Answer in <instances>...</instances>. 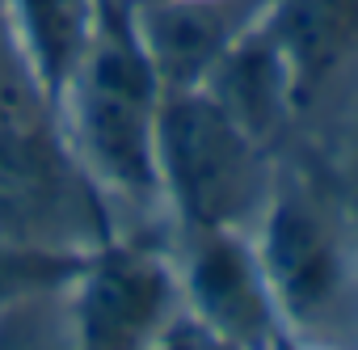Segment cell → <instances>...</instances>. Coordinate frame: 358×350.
<instances>
[{
    "label": "cell",
    "instance_id": "8",
    "mask_svg": "<svg viewBox=\"0 0 358 350\" xmlns=\"http://www.w3.org/2000/svg\"><path fill=\"white\" fill-rule=\"evenodd\" d=\"M266 30L291 72L295 102L308 114L358 55V0H274Z\"/></svg>",
    "mask_w": 358,
    "mask_h": 350
},
{
    "label": "cell",
    "instance_id": "1",
    "mask_svg": "<svg viewBox=\"0 0 358 350\" xmlns=\"http://www.w3.org/2000/svg\"><path fill=\"white\" fill-rule=\"evenodd\" d=\"M164 80L135 30L131 0H101L97 34L64 89L59 131L106 203L160 211L156 127Z\"/></svg>",
    "mask_w": 358,
    "mask_h": 350
},
{
    "label": "cell",
    "instance_id": "2",
    "mask_svg": "<svg viewBox=\"0 0 358 350\" xmlns=\"http://www.w3.org/2000/svg\"><path fill=\"white\" fill-rule=\"evenodd\" d=\"M253 245L291 333L345 342L358 329V207L316 160L274 164Z\"/></svg>",
    "mask_w": 358,
    "mask_h": 350
},
{
    "label": "cell",
    "instance_id": "5",
    "mask_svg": "<svg viewBox=\"0 0 358 350\" xmlns=\"http://www.w3.org/2000/svg\"><path fill=\"white\" fill-rule=\"evenodd\" d=\"M68 300L76 350H152L186 312L177 253L118 228L85 253Z\"/></svg>",
    "mask_w": 358,
    "mask_h": 350
},
{
    "label": "cell",
    "instance_id": "11",
    "mask_svg": "<svg viewBox=\"0 0 358 350\" xmlns=\"http://www.w3.org/2000/svg\"><path fill=\"white\" fill-rule=\"evenodd\" d=\"M152 350H224V346H220V342H215V337L190 316V312H182V316H177V325H173Z\"/></svg>",
    "mask_w": 358,
    "mask_h": 350
},
{
    "label": "cell",
    "instance_id": "4",
    "mask_svg": "<svg viewBox=\"0 0 358 350\" xmlns=\"http://www.w3.org/2000/svg\"><path fill=\"white\" fill-rule=\"evenodd\" d=\"M156 178L160 211L173 216L177 232H253L274 186V152L257 144L203 85L164 89L156 127Z\"/></svg>",
    "mask_w": 358,
    "mask_h": 350
},
{
    "label": "cell",
    "instance_id": "6",
    "mask_svg": "<svg viewBox=\"0 0 358 350\" xmlns=\"http://www.w3.org/2000/svg\"><path fill=\"white\" fill-rule=\"evenodd\" d=\"M177 279H182L186 312L224 350H274L278 333L287 329L257 245L241 228L182 232Z\"/></svg>",
    "mask_w": 358,
    "mask_h": 350
},
{
    "label": "cell",
    "instance_id": "9",
    "mask_svg": "<svg viewBox=\"0 0 358 350\" xmlns=\"http://www.w3.org/2000/svg\"><path fill=\"white\" fill-rule=\"evenodd\" d=\"M0 5L34 80L43 85L47 102L59 106L97 34L101 0H0Z\"/></svg>",
    "mask_w": 358,
    "mask_h": 350
},
{
    "label": "cell",
    "instance_id": "12",
    "mask_svg": "<svg viewBox=\"0 0 358 350\" xmlns=\"http://www.w3.org/2000/svg\"><path fill=\"white\" fill-rule=\"evenodd\" d=\"M274 350H354V346H341V342H316V337H299V333L282 329L278 342H274Z\"/></svg>",
    "mask_w": 358,
    "mask_h": 350
},
{
    "label": "cell",
    "instance_id": "7",
    "mask_svg": "<svg viewBox=\"0 0 358 350\" xmlns=\"http://www.w3.org/2000/svg\"><path fill=\"white\" fill-rule=\"evenodd\" d=\"M274 0H131L135 30L164 89H199Z\"/></svg>",
    "mask_w": 358,
    "mask_h": 350
},
{
    "label": "cell",
    "instance_id": "10",
    "mask_svg": "<svg viewBox=\"0 0 358 350\" xmlns=\"http://www.w3.org/2000/svg\"><path fill=\"white\" fill-rule=\"evenodd\" d=\"M89 249H59V245H34L0 232V316L9 308L68 291L80 274Z\"/></svg>",
    "mask_w": 358,
    "mask_h": 350
},
{
    "label": "cell",
    "instance_id": "3",
    "mask_svg": "<svg viewBox=\"0 0 358 350\" xmlns=\"http://www.w3.org/2000/svg\"><path fill=\"white\" fill-rule=\"evenodd\" d=\"M0 232L93 249L114 232L110 203L76 164L59 114L34 80L0 5Z\"/></svg>",
    "mask_w": 358,
    "mask_h": 350
}]
</instances>
